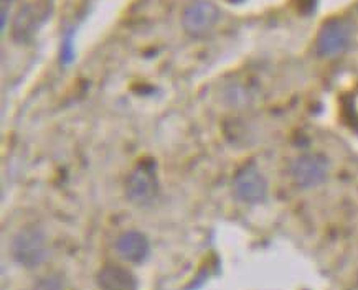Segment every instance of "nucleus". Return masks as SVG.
<instances>
[{"instance_id": "20e7f679", "label": "nucleus", "mask_w": 358, "mask_h": 290, "mask_svg": "<svg viewBox=\"0 0 358 290\" xmlns=\"http://www.w3.org/2000/svg\"><path fill=\"white\" fill-rule=\"evenodd\" d=\"M50 17L48 0H30L18 8L12 22V38L15 43H29Z\"/></svg>"}, {"instance_id": "39448f33", "label": "nucleus", "mask_w": 358, "mask_h": 290, "mask_svg": "<svg viewBox=\"0 0 358 290\" xmlns=\"http://www.w3.org/2000/svg\"><path fill=\"white\" fill-rule=\"evenodd\" d=\"M233 193L241 203L259 205L268 198L269 185L256 164H246L233 177Z\"/></svg>"}, {"instance_id": "423d86ee", "label": "nucleus", "mask_w": 358, "mask_h": 290, "mask_svg": "<svg viewBox=\"0 0 358 290\" xmlns=\"http://www.w3.org/2000/svg\"><path fill=\"white\" fill-rule=\"evenodd\" d=\"M220 8L212 0H194L183 8L182 29L192 38H203L217 27Z\"/></svg>"}, {"instance_id": "6e6552de", "label": "nucleus", "mask_w": 358, "mask_h": 290, "mask_svg": "<svg viewBox=\"0 0 358 290\" xmlns=\"http://www.w3.org/2000/svg\"><path fill=\"white\" fill-rule=\"evenodd\" d=\"M114 249L119 259L132 266H141L150 254V241L144 233L137 229H129L117 236Z\"/></svg>"}, {"instance_id": "9d476101", "label": "nucleus", "mask_w": 358, "mask_h": 290, "mask_svg": "<svg viewBox=\"0 0 358 290\" xmlns=\"http://www.w3.org/2000/svg\"><path fill=\"white\" fill-rule=\"evenodd\" d=\"M35 290H63V277L59 274L45 275L43 279L38 280Z\"/></svg>"}, {"instance_id": "7ed1b4c3", "label": "nucleus", "mask_w": 358, "mask_h": 290, "mask_svg": "<svg viewBox=\"0 0 358 290\" xmlns=\"http://www.w3.org/2000/svg\"><path fill=\"white\" fill-rule=\"evenodd\" d=\"M352 43V27L343 18H332L320 27L315 36V53L324 59H334L343 55Z\"/></svg>"}, {"instance_id": "f257e3e1", "label": "nucleus", "mask_w": 358, "mask_h": 290, "mask_svg": "<svg viewBox=\"0 0 358 290\" xmlns=\"http://www.w3.org/2000/svg\"><path fill=\"white\" fill-rule=\"evenodd\" d=\"M10 254L18 266L36 269L48 259V236L38 224H25L13 234Z\"/></svg>"}, {"instance_id": "0eeeda50", "label": "nucleus", "mask_w": 358, "mask_h": 290, "mask_svg": "<svg viewBox=\"0 0 358 290\" xmlns=\"http://www.w3.org/2000/svg\"><path fill=\"white\" fill-rule=\"evenodd\" d=\"M330 164L320 154H302L291 164V178L302 190L315 188L329 178Z\"/></svg>"}, {"instance_id": "1a4fd4ad", "label": "nucleus", "mask_w": 358, "mask_h": 290, "mask_svg": "<svg viewBox=\"0 0 358 290\" xmlns=\"http://www.w3.org/2000/svg\"><path fill=\"white\" fill-rule=\"evenodd\" d=\"M96 285L99 290H137L139 284L134 273L122 264L108 262L96 274Z\"/></svg>"}, {"instance_id": "9b49d317", "label": "nucleus", "mask_w": 358, "mask_h": 290, "mask_svg": "<svg viewBox=\"0 0 358 290\" xmlns=\"http://www.w3.org/2000/svg\"><path fill=\"white\" fill-rule=\"evenodd\" d=\"M0 10H2V22H0V25H2V34H6L7 17L10 15L12 10V0H0Z\"/></svg>"}, {"instance_id": "f03ea898", "label": "nucleus", "mask_w": 358, "mask_h": 290, "mask_svg": "<svg viewBox=\"0 0 358 290\" xmlns=\"http://www.w3.org/2000/svg\"><path fill=\"white\" fill-rule=\"evenodd\" d=\"M124 193H126L127 201L137 208H149L157 201L160 182L154 160H142L131 170L126 178Z\"/></svg>"}]
</instances>
